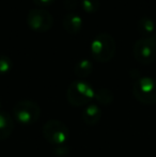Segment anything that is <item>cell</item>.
<instances>
[{
  "mask_svg": "<svg viewBox=\"0 0 156 157\" xmlns=\"http://www.w3.org/2000/svg\"><path fill=\"white\" fill-rule=\"evenodd\" d=\"M91 56L100 63L109 62L115 57L117 45L112 35L102 32L93 39L91 43Z\"/></svg>",
  "mask_w": 156,
  "mask_h": 157,
  "instance_id": "6da1fadb",
  "label": "cell"
},
{
  "mask_svg": "<svg viewBox=\"0 0 156 157\" xmlns=\"http://www.w3.org/2000/svg\"><path fill=\"white\" fill-rule=\"evenodd\" d=\"M95 90L89 82L85 80H75L69 86L67 90V99L73 107L88 105L94 99Z\"/></svg>",
  "mask_w": 156,
  "mask_h": 157,
  "instance_id": "7a4b0ae2",
  "label": "cell"
},
{
  "mask_svg": "<svg viewBox=\"0 0 156 157\" xmlns=\"http://www.w3.org/2000/svg\"><path fill=\"white\" fill-rule=\"evenodd\" d=\"M133 95L143 105L156 104V79L152 77H140L133 85Z\"/></svg>",
  "mask_w": 156,
  "mask_h": 157,
  "instance_id": "3957f363",
  "label": "cell"
},
{
  "mask_svg": "<svg viewBox=\"0 0 156 157\" xmlns=\"http://www.w3.org/2000/svg\"><path fill=\"white\" fill-rule=\"evenodd\" d=\"M133 55L140 64H151L156 59V34L137 40L133 46Z\"/></svg>",
  "mask_w": 156,
  "mask_h": 157,
  "instance_id": "277c9868",
  "label": "cell"
},
{
  "mask_svg": "<svg viewBox=\"0 0 156 157\" xmlns=\"http://www.w3.org/2000/svg\"><path fill=\"white\" fill-rule=\"evenodd\" d=\"M13 116L21 124L30 125L36 123L41 116V108L39 104L29 99L17 101L13 107Z\"/></svg>",
  "mask_w": 156,
  "mask_h": 157,
  "instance_id": "5b68a950",
  "label": "cell"
},
{
  "mask_svg": "<svg viewBox=\"0 0 156 157\" xmlns=\"http://www.w3.org/2000/svg\"><path fill=\"white\" fill-rule=\"evenodd\" d=\"M43 136L52 147L67 144L70 138V129L62 121L48 120L43 125Z\"/></svg>",
  "mask_w": 156,
  "mask_h": 157,
  "instance_id": "8992f818",
  "label": "cell"
},
{
  "mask_svg": "<svg viewBox=\"0 0 156 157\" xmlns=\"http://www.w3.org/2000/svg\"><path fill=\"white\" fill-rule=\"evenodd\" d=\"M27 25L36 32H47L54 25V17L45 9H31L27 14Z\"/></svg>",
  "mask_w": 156,
  "mask_h": 157,
  "instance_id": "52a82bcc",
  "label": "cell"
},
{
  "mask_svg": "<svg viewBox=\"0 0 156 157\" xmlns=\"http://www.w3.org/2000/svg\"><path fill=\"white\" fill-rule=\"evenodd\" d=\"M82 18L75 13H67L62 19L63 28L70 34H78L82 28Z\"/></svg>",
  "mask_w": 156,
  "mask_h": 157,
  "instance_id": "ba28073f",
  "label": "cell"
},
{
  "mask_svg": "<svg viewBox=\"0 0 156 157\" xmlns=\"http://www.w3.org/2000/svg\"><path fill=\"white\" fill-rule=\"evenodd\" d=\"M82 120L83 122L89 126H94L100 122L102 118V110L95 104H88L82 111Z\"/></svg>",
  "mask_w": 156,
  "mask_h": 157,
  "instance_id": "9c48e42d",
  "label": "cell"
},
{
  "mask_svg": "<svg viewBox=\"0 0 156 157\" xmlns=\"http://www.w3.org/2000/svg\"><path fill=\"white\" fill-rule=\"evenodd\" d=\"M15 127L14 119L6 111H0V140H6L12 135Z\"/></svg>",
  "mask_w": 156,
  "mask_h": 157,
  "instance_id": "30bf717a",
  "label": "cell"
},
{
  "mask_svg": "<svg viewBox=\"0 0 156 157\" xmlns=\"http://www.w3.org/2000/svg\"><path fill=\"white\" fill-rule=\"evenodd\" d=\"M137 31L142 37L151 36L155 31V23L149 16H142L137 21Z\"/></svg>",
  "mask_w": 156,
  "mask_h": 157,
  "instance_id": "8fae6325",
  "label": "cell"
},
{
  "mask_svg": "<svg viewBox=\"0 0 156 157\" xmlns=\"http://www.w3.org/2000/svg\"><path fill=\"white\" fill-rule=\"evenodd\" d=\"M93 71V63L89 59H80L74 66V74L78 78H86L90 76Z\"/></svg>",
  "mask_w": 156,
  "mask_h": 157,
  "instance_id": "7c38bea8",
  "label": "cell"
},
{
  "mask_svg": "<svg viewBox=\"0 0 156 157\" xmlns=\"http://www.w3.org/2000/svg\"><path fill=\"white\" fill-rule=\"evenodd\" d=\"M94 99L101 105L108 106L113 101V92L107 88L96 89L94 93Z\"/></svg>",
  "mask_w": 156,
  "mask_h": 157,
  "instance_id": "4fadbf2b",
  "label": "cell"
},
{
  "mask_svg": "<svg viewBox=\"0 0 156 157\" xmlns=\"http://www.w3.org/2000/svg\"><path fill=\"white\" fill-rule=\"evenodd\" d=\"M79 3H80L81 9L89 14H93V13L97 12L101 8L100 0H80Z\"/></svg>",
  "mask_w": 156,
  "mask_h": 157,
  "instance_id": "5bb4252c",
  "label": "cell"
},
{
  "mask_svg": "<svg viewBox=\"0 0 156 157\" xmlns=\"http://www.w3.org/2000/svg\"><path fill=\"white\" fill-rule=\"evenodd\" d=\"M13 67V62L10 57L6 55H0V75H6L11 72Z\"/></svg>",
  "mask_w": 156,
  "mask_h": 157,
  "instance_id": "9a60e30c",
  "label": "cell"
},
{
  "mask_svg": "<svg viewBox=\"0 0 156 157\" xmlns=\"http://www.w3.org/2000/svg\"><path fill=\"white\" fill-rule=\"evenodd\" d=\"M70 153V149L67 144H60L52 147V154L55 157H67Z\"/></svg>",
  "mask_w": 156,
  "mask_h": 157,
  "instance_id": "2e32d148",
  "label": "cell"
},
{
  "mask_svg": "<svg viewBox=\"0 0 156 157\" xmlns=\"http://www.w3.org/2000/svg\"><path fill=\"white\" fill-rule=\"evenodd\" d=\"M32 1L36 3V6H41L42 9V8H45V6H50L56 0H32Z\"/></svg>",
  "mask_w": 156,
  "mask_h": 157,
  "instance_id": "e0dca14e",
  "label": "cell"
},
{
  "mask_svg": "<svg viewBox=\"0 0 156 157\" xmlns=\"http://www.w3.org/2000/svg\"><path fill=\"white\" fill-rule=\"evenodd\" d=\"M64 4L67 9H70V8L74 9L76 6V4H77V1H76V0H65Z\"/></svg>",
  "mask_w": 156,
  "mask_h": 157,
  "instance_id": "ac0fdd59",
  "label": "cell"
},
{
  "mask_svg": "<svg viewBox=\"0 0 156 157\" xmlns=\"http://www.w3.org/2000/svg\"><path fill=\"white\" fill-rule=\"evenodd\" d=\"M0 108H1V101H0Z\"/></svg>",
  "mask_w": 156,
  "mask_h": 157,
  "instance_id": "d6986e66",
  "label": "cell"
}]
</instances>
